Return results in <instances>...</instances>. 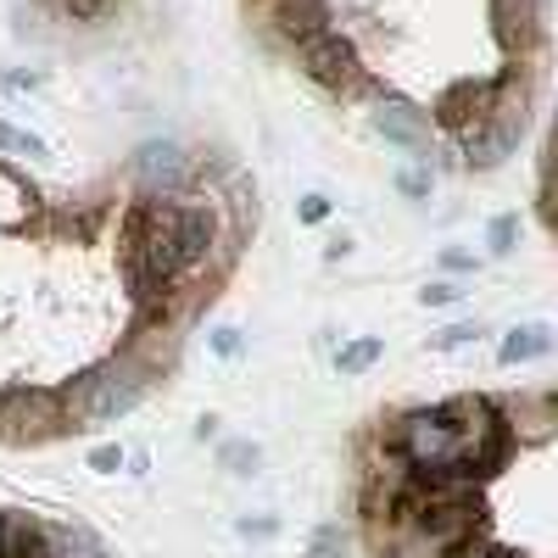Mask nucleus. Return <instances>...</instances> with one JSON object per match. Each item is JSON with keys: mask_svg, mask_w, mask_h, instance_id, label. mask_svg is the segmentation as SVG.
Returning <instances> with one entry per match:
<instances>
[{"mask_svg": "<svg viewBox=\"0 0 558 558\" xmlns=\"http://www.w3.org/2000/svg\"><path fill=\"white\" fill-rule=\"evenodd\" d=\"M123 279L134 302H157L184 279V257H179V202H134L123 218Z\"/></svg>", "mask_w": 558, "mask_h": 558, "instance_id": "f257e3e1", "label": "nucleus"}, {"mask_svg": "<svg viewBox=\"0 0 558 558\" xmlns=\"http://www.w3.org/2000/svg\"><path fill=\"white\" fill-rule=\"evenodd\" d=\"M391 452L408 463L413 475H430V470H463L458 463V425L447 402L441 408H418V413H402L397 430H391Z\"/></svg>", "mask_w": 558, "mask_h": 558, "instance_id": "f03ea898", "label": "nucleus"}, {"mask_svg": "<svg viewBox=\"0 0 558 558\" xmlns=\"http://www.w3.org/2000/svg\"><path fill=\"white\" fill-rule=\"evenodd\" d=\"M146 386H151V368L134 363V357H118V363L96 368V375H84L68 391V408H73V418H112V413H129L146 397Z\"/></svg>", "mask_w": 558, "mask_h": 558, "instance_id": "7ed1b4c3", "label": "nucleus"}, {"mask_svg": "<svg viewBox=\"0 0 558 558\" xmlns=\"http://www.w3.org/2000/svg\"><path fill=\"white\" fill-rule=\"evenodd\" d=\"M51 430H68L62 397H51V391H7L0 397V436L28 441V436H51Z\"/></svg>", "mask_w": 558, "mask_h": 558, "instance_id": "20e7f679", "label": "nucleus"}, {"mask_svg": "<svg viewBox=\"0 0 558 558\" xmlns=\"http://www.w3.org/2000/svg\"><path fill=\"white\" fill-rule=\"evenodd\" d=\"M520 134H525V101L520 107L497 101L492 118H481L475 129H463V157H470V168H492V162H502L508 151H514Z\"/></svg>", "mask_w": 558, "mask_h": 558, "instance_id": "39448f33", "label": "nucleus"}, {"mask_svg": "<svg viewBox=\"0 0 558 558\" xmlns=\"http://www.w3.org/2000/svg\"><path fill=\"white\" fill-rule=\"evenodd\" d=\"M296 51H302V68H307L324 89H357V51H352V39L318 34V39L296 45Z\"/></svg>", "mask_w": 558, "mask_h": 558, "instance_id": "423d86ee", "label": "nucleus"}, {"mask_svg": "<svg viewBox=\"0 0 558 558\" xmlns=\"http://www.w3.org/2000/svg\"><path fill=\"white\" fill-rule=\"evenodd\" d=\"M492 107H497V89L492 84H475V78H463V84H452L447 96L436 101V123L441 129H475L481 118H492Z\"/></svg>", "mask_w": 558, "mask_h": 558, "instance_id": "0eeeda50", "label": "nucleus"}, {"mask_svg": "<svg viewBox=\"0 0 558 558\" xmlns=\"http://www.w3.org/2000/svg\"><path fill=\"white\" fill-rule=\"evenodd\" d=\"M134 179H140V191L168 202L179 184H184V151L173 146V140H162V146H146L134 157Z\"/></svg>", "mask_w": 558, "mask_h": 558, "instance_id": "6e6552de", "label": "nucleus"}, {"mask_svg": "<svg viewBox=\"0 0 558 558\" xmlns=\"http://www.w3.org/2000/svg\"><path fill=\"white\" fill-rule=\"evenodd\" d=\"M213 241H218V213L207 202H184L179 207V257H184V274L207 263Z\"/></svg>", "mask_w": 558, "mask_h": 558, "instance_id": "1a4fd4ad", "label": "nucleus"}, {"mask_svg": "<svg viewBox=\"0 0 558 558\" xmlns=\"http://www.w3.org/2000/svg\"><path fill=\"white\" fill-rule=\"evenodd\" d=\"M492 23L508 51H531V39L542 28V7L536 0H492Z\"/></svg>", "mask_w": 558, "mask_h": 558, "instance_id": "9d476101", "label": "nucleus"}, {"mask_svg": "<svg viewBox=\"0 0 558 558\" xmlns=\"http://www.w3.org/2000/svg\"><path fill=\"white\" fill-rule=\"evenodd\" d=\"M274 23L291 45H307L318 34H330V7L324 0H274Z\"/></svg>", "mask_w": 558, "mask_h": 558, "instance_id": "9b49d317", "label": "nucleus"}, {"mask_svg": "<svg viewBox=\"0 0 558 558\" xmlns=\"http://www.w3.org/2000/svg\"><path fill=\"white\" fill-rule=\"evenodd\" d=\"M375 134L391 140V146H408V151H425V112L413 101H386L375 112Z\"/></svg>", "mask_w": 558, "mask_h": 558, "instance_id": "f8f14e48", "label": "nucleus"}, {"mask_svg": "<svg viewBox=\"0 0 558 558\" xmlns=\"http://www.w3.org/2000/svg\"><path fill=\"white\" fill-rule=\"evenodd\" d=\"M28 213H34L28 184H23L17 173H7V168H0V229H17Z\"/></svg>", "mask_w": 558, "mask_h": 558, "instance_id": "ddd939ff", "label": "nucleus"}, {"mask_svg": "<svg viewBox=\"0 0 558 558\" xmlns=\"http://www.w3.org/2000/svg\"><path fill=\"white\" fill-rule=\"evenodd\" d=\"M547 352V330L542 324H525V330H514L502 341V363H525V357H542Z\"/></svg>", "mask_w": 558, "mask_h": 558, "instance_id": "4468645a", "label": "nucleus"}, {"mask_svg": "<svg viewBox=\"0 0 558 558\" xmlns=\"http://www.w3.org/2000/svg\"><path fill=\"white\" fill-rule=\"evenodd\" d=\"M57 536V558H107V547L89 536L84 525H73V531H51Z\"/></svg>", "mask_w": 558, "mask_h": 558, "instance_id": "2eb2a0df", "label": "nucleus"}, {"mask_svg": "<svg viewBox=\"0 0 558 558\" xmlns=\"http://www.w3.org/2000/svg\"><path fill=\"white\" fill-rule=\"evenodd\" d=\"M380 352H386L380 341H352V347H341V357H336V363H341V375H363V368L375 363Z\"/></svg>", "mask_w": 558, "mask_h": 558, "instance_id": "dca6fc26", "label": "nucleus"}, {"mask_svg": "<svg viewBox=\"0 0 558 558\" xmlns=\"http://www.w3.org/2000/svg\"><path fill=\"white\" fill-rule=\"evenodd\" d=\"M0 151H28V157H45V140L39 134H23L12 123H0Z\"/></svg>", "mask_w": 558, "mask_h": 558, "instance_id": "f3484780", "label": "nucleus"}, {"mask_svg": "<svg viewBox=\"0 0 558 558\" xmlns=\"http://www.w3.org/2000/svg\"><path fill=\"white\" fill-rule=\"evenodd\" d=\"M486 241H492V252H497V257H502V252H514V241H520V218H514V213L492 218V235H486Z\"/></svg>", "mask_w": 558, "mask_h": 558, "instance_id": "a211bd4d", "label": "nucleus"}, {"mask_svg": "<svg viewBox=\"0 0 558 558\" xmlns=\"http://www.w3.org/2000/svg\"><path fill=\"white\" fill-rule=\"evenodd\" d=\"M341 525H324L318 536H313V547H307V558H341Z\"/></svg>", "mask_w": 558, "mask_h": 558, "instance_id": "6ab92c4d", "label": "nucleus"}, {"mask_svg": "<svg viewBox=\"0 0 558 558\" xmlns=\"http://www.w3.org/2000/svg\"><path fill=\"white\" fill-rule=\"evenodd\" d=\"M223 463H229L235 475H246V470H257V447H252V441H229V447H223Z\"/></svg>", "mask_w": 558, "mask_h": 558, "instance_id": "aec40b11", "label": "nucleus"}, {"mask_svg": "<svg viewBox=\"0 0 558 558\" xmlns=\"http://www.w3.org/2000/svg\"><path fill=\"white\" fill-rule=\"evenodd\" d=\"M397 184H402V196H430V173L425 168H408V173H397Z\"/></svg>", "mask_w": 558, "mask_h": 558, "instance_id": "412c9836", "label": "nucleus"}, {"mask_svg": "<svg viewBox=\"0 0 558 558\" xmlns=\"http://www.w3.org/2000/svg\"><path fill=\"white\" fill-rule=\"evenodd\" d=\"M89 470H101V475L123 470V452H118V447H96V452H89Z\"/></svg>", "mask_w": 558, "mask_h": 558, "instance_id": "4be33fe9", "label": "nucleus"}, {"mask_svg": "<svg viewBox=\"0 0 558 558\" xmlns=\"http://www.w3.org/2000/svg\"><path fill=\"white\" fill-rule=\"evenodd\" d=\"M475 336H481L475 324H452V330H441V336H436V347L447 352V347H463V341H475Z\"/></svg>", "mask_w": 558, "mask_h": 558, "instance_id": "5701e85b", "label": "nucleus"}, {"mask_svg": "<svg viewBox=\"0 0 558 558\" xmlns=\"http://www.w3.org/2000/svg\"><path fill=\"white\" fill-rule=\"evenodd\" d=\"M463 291L458 286H425V291H418V302H425V307H447V302H458Z\"/></svg>", "mask_w": 558, "mask_h": 558, "instance_id": "b1692460", "label": "nucleus"}, {"mask_svg": "<svg viewBox=\"0 0 558 558\" xmlns=\"http://www.w3.org/2000/svg\"><path fill=\"white\" fill-rule=\"evenodd\" d=\"M213 347H218L223 357H235V352H241V330H218V336H213Z\"/></svg>", "mask_w": 558, "mask_h": 558, "instance_id": "393cba45", "label": "nucleus"}, {"mask_svg": "<svg viewBox=\"0 0 558 558\" xmlns=\"http://www.w3.org/2000/svg\"><path fill=\"white\" fill-rule=\"evenodd\" d=\"M39 73H0V89H34Z\"/></svg>", "mask_w": 558, "mask_h": 558, "instance_id": "a878e982", "label": "nucleus"}, {"mask_svg": "<svg viewBox=\"0 0 558 558\" xmlns=\"http://www.w3.org/2000/svg\"><path fill=\"white\" fill-rule=\"evenodd\" d=\"M324 213H330V202H324V196H307V202H302V218H307V223H318Z\"/></svg>", "mask_w": 558, "mask_h": 558, "instance_id": "bb28decb", "label": "nucleus"}, {"mask_svg": "<svg viewBox=\"0 0 558 558\" xmlns=\"http://www.w3.org/2000/svg\"><path fill=\"white\" fill-rule=\"evenodd\" d=\"M441 263H447L452 274H463V268H475V257H470V252H441Z\"/></svg>", "mask_w": 558, "mask_h": 558, "instance_id": "cd10ccee", "label": "nucleus"}, {"mask_svg": "<svg viewBox=\"0 0 558 558\" xmlns=\"http://www.w3.org/2000/svg\"><path fill=\"white\" fill-rule=\"evenodd\" d=\"M246 536H274V520H241Z\"/></svg>", "mask_w": 558, "mask_h": 558, "instance_id": "c85d7f7f", "label": "nucleus"}, {"mask_svg": "<svg viewBox=\"0 0 558 558\" xmlns=\"http://www.w3.org/2000/svg\"><path fill=\"white\" fill-rule=\"evenodd\" d=\"M0 558H12V520L0 514Z\"/></svg>", "mask_w": 558, "mask_h": 558, "instance_id": "c756f323", "label": "nucleus"}, {"mask_svg": "<svg viewBox=\"0 0 558 558\" xmlns=\"http://www.w3.org/2000/svg\"><path fill=\"white\" fill-rule=\"evenodd\" d=\"M492 558H520V553H492Z\"/></svg>", "mask_w": 558, "mask_h": 558, "instance_id": "7c9ffc66", "label": "nucleus"}, {"mask_svg": "<svg viewBox=\"0 0 558 558\" xmlns=\"http://www.w3.org/2000/svg\"><path fill=\"white\" fill-rule=\"evenodd\" d=\"M470 558H492V553H470Z\"/></svg>", "mask_w": 558, "mask_h": 558, "instance_id": "2f4dec72", "label": "nucleus"}]
</instances>
